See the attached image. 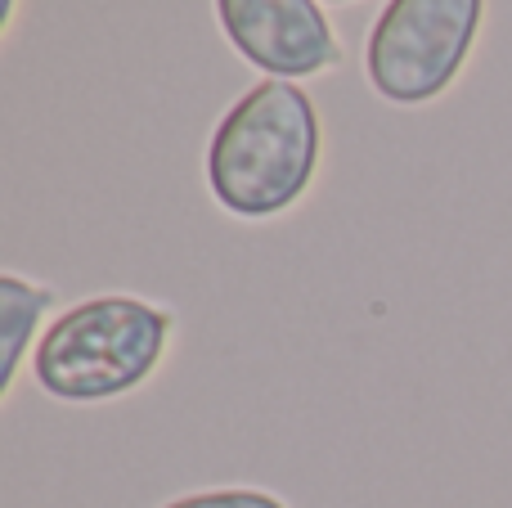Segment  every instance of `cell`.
Returning <instances> with one entry per match:
<instances>
[{
  "mask_svg": "<svg viewBox=\"0 0 512 508\" xmlns=\"http://www.w3.org/2000/svg\"><path fill=\"white\" fill-rule=\"evenodd\" d=\"M324 153L315 99L265 77L230 104L207 144V189L239 221H270L306 198Z\"/></svg>",
  "mask_w": 512,
  "mask_h": 508,
  "instance_id": "cell-1",
  "label": "cell"
},
{
  "mask_svg": "<svg viewBox=\"0 0 512 508\" xmlns=\"http://www.w3.org/2000/svg\"><path fill=\"white\" fill-rule=\"evenodd\" d=\"M171 333L176 315L144 297H86L68 306L36 342V387L68 405L117 401L158 374Z\"/></svg>",
  "mask_w": 512,
  "mask_h": 508,
  "instance_id": "cell-2",
  "label": "cell"
},
{
  "mask_svg": "<svg viewBox=\"0 0 512 508\" xmlns=\"http://www.w3.org/2000/svg\"><path fill=\"white\" fill-rule=\"evenodd\" d=\"M481 14L486 0H387L364 45L369 86L400 108L432 104L468 63Z\"/></svg>",
  "mask_w": 512,
  "mask_h": 508,
  "instance_id": "cell-3",
  "label": "cell"
},
{
  "mask_svg": "<svg viewBox=\"0 0 512 508\" xmlns=\"http://www.w3.org/2000/svg\"><path fill=\"white\" fill-rule=\"evenodd\" d=\"M230 45L274 81H301L342 63L328 14L319 0H216Z\"/></svg>",
  "mask_w": 512,
  "mask_h": 508,
  "instance_id": "cell-4",
  "label": "cell"
},
{
  "mask_svg": "<svg viewBox=\"0 0 512 508\" xmlns=\"http://www.w3.org/2000/svg\"><path fill=\"white\" fill-rule=\"evenodd\" d=\"M54 306V288L27 284L18 275H0V347H5V365H0V392H14L18 365H23L27 347L36 338V324Z\"/></svg>",
  "mask_w": 512,
  "mask_h": 508,
  "instance_id": "cell-5",
  "label": "cell"
},
{
  "mask_svg": "<svg viewBox=\"0 0 512 508\" xmlns=\"http://www.w3.org/2000/svg\"><path fill=\"white\" fill-rule=\"evenodd\" d=\"M162 508H288L279 495L270 491H252V486H225V491H198V495H180V500L162 504Z\"/></svg>",
  "mask_w": 512,
  "mask_h": 508,
  "instance_id": "cell-6",
  "label": "cell"
},
{
  "mask_svg": "<svg viewBox=\"0 0 512 508\" xmlns=\"http://www.w3.org/2000/svg\"><path fill=\"white\" fill-rule=\"evenodd\" d=\"M324 5H346V0H324Z\"/></svg>",
  "mask_w": 512,
  "mask_h": 508,
  "instance_id": "cell-7",
  "label": "cell"
}]
</instances>
